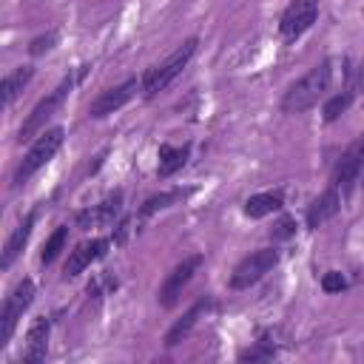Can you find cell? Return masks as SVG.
<instances>
[{
    "instance_id": "1",
    "label": "cell",
    "mask_w": 364,
    "mask_h": 364,
    "mask_svg": "<svg viewBox=\"0 0 364 364\" xmlns=\"http://www.w3.org/2000/svg\"><path fill=\"white\" fill-rule=\"evenodd\" d=\"M338 60H324L321 65L310 68L301 80H296L287 91H284V100H282V111L284 114H301L307 108H313L327 91L330 85L336 82V74H338Z\"/></svg>"
},
{
    "instance_id": "2",
    "label": "cell",
    "mask_w": 364,
    "mask_h": 364,
    "mask_svg": "<svg viewBox=\"0 0 364 364\" xmlns=\"http://www.w3.org/2000/svg\"><path fill=\"white\" fill-rule=\"evenodd\" d=\"M193 54H196V40H185L173 54H168L159 65H154V68L145 74V80H142L145 97H156L159 91H165V88L185 71V65L191 63Z\"/></svg>"
},
{
    "instance_id": "3",
    "label": "cell",
    "mask_w": 364,
    "mask_h": 364,
    "mask_svg": "<svg viewBox=\"0 0 364 364\" xmlns=\"http://www.w3.org/2000/svg\"><path fill=\"white\" fill-rule=\"evenodd\" d=\"M63 139H65V131L63 128H51V131H43L40 136H37V142L28 148V154L23 156V162L17 165V171H14V188H20L23 182H28L57 151H60V145H63Z\"/></svg>"
},
{
    "instance_id": "4",
    "label": "cell",
    "mask_w": 364,
    "mask_h": 364,
    "mask_svg": "<svg viewBox=\"0 0 364 364\" xmlns=\"http://www.w3.org/2000/svg\"><path fill=\"white\" fill-rule=\"evenodd\" d=\"M85 68H88V65H82L74 77H65V80H63V82H60V85H57L46 100H40V102L31 108V114H28V117H26V122L20 125V142H23V139H28V136H34V134H37V131L51 119V114L60 108V102H63V100L68 97V91L74 88V82L85 74Z\"/></svg>"
},
{
    "instance_id": "5",
    "label": "cell",
    "mask_w": 364,
    "mask_h": 364,
    "mask_svg": "<svg viewBox=\"0 0 364 364\" xmlns=\"http://www.w3.org/2000/svg\"><path fill=\"white\" fill-rule=\"evenodd\" d=\"M276 262H279V250H273V247L253 250L250 256H245V259L236 264V270H233V276H230V287H233V290H245V287L256 284L264 273H270V270L276 267Z\"/></svg>"
},
{
    "instance_id": "6",
    "label": "cell",
    "mask_w": 364,
    "mask_h": 364,
    "mask_svg": "<svg viewBox=\"0 0 364 364\" xmlns=\"http://www.w3.org/2000/svg\"><path fill=\"white\" fill-rule=\"evenodd\" d=\"M31 299H34V282H31V279H23V282L11 290V296L6 299V304H3V313H0V347L9 344V338H11L14 327H17V321H20L23 313L28 310Z\"/></svg>"
},
{
    "instance_id": "7",
    "label": "cell",
    "mask_w": 364,
    "mask_h": 364,
    "mask_svg": "<svg viewBox=\"0 0 364 364\" xmlns=\"http://www.w3.org/2000/svg\"><path fill=\"white\" fill-rule=\"evenodd\" d=\"M316 14H318V0H293V3L284 9L282 23H279L282 37H284V40L301 37V34L313 26Z\"/></svg>"
},
{
    "instance_id": "8",
    "label": "cell",
    "mask_w": 364,
    "mask_h": 364,
    "mask_svg": "<svg viewBox=\"0 0 364 364\" xmlns=\"http://www.w3.org/2000/svg\"><path fill=\"white\" fill-rule=\"evenodd\" d=\"M199 264H202V256H199V253H193V256L182 259V262L168 273V279H165V282H162V287H159V301H162V307H173V304L179 301L182 287L193 279V273L199 270Z\"/></svg>"
},
{
    "instance_id": "9",
    "label": "cell",
    "mask_w": 364,
    "mask_h": 364,
    "mask_svg": "<svg viewBox=\"0 0 364 364\" xmlns=\"http://www.w3.org/2000/svg\"><path fill=\"white\" fill-rule=\"evenodd\" d=\"M136 88H139V82H136V80H125V82H119V85H114V88L102 91V94L91 102L88 117L100 119V117H108V114L119 111L125 102H131V100L136 97Z\"/></svg>"
},
{
    "instance_id": "10",
    "label": "cell",
    "mask_w": 364,
    "mask_h": 364,
    "mask_svg": "<svg viewBox=\"0 0 364 364\" xmlns=\"http://www.w3.org/2000/svg\"><path fill=\"white\" fill-rule=\"evenodd\" d=\"M361 165H364V136H361L358 142H353V145L344 151V156L338 159L333 185H336L341 193H347V191L353 188V182L361 176Z\"/></svg>"
},
{
    "instance_id": "11",
    "label": "cell",
    "mask_w": 364,
    "mask_h": 364,
    "mask_svg": "<svg viewBox=\"0 0 364 364\" xmlns=\"http://www.w3.org/2000/svg\"><path fill=\"white\" fill-rule=\"evenodd\" d=\"M122 210V193L117 191L114 196L102 199L100 205H91L88 210H80L77 213V228L88 230V228H100V225H111Z\"/></svg>"
},
{
    "instance_id": "12",
    "label": "cell",
    "mask_w": 364,
    "mask_h": 364,
    "mask_svg": "<svg viewBox=\"0 0 364 364\" xmlns=\"http://www.w3.org/2000/svg\"><path fill=\"white\" fill-rule=\"evenodd\" d=\"M105 247H108V239H91V242L77 245L65 262V276H80L85 267H91V262L105 256Z\"/></svg>"
},
{
    "instance_id": "13",
    "label": "cell",
    "mask_w": 364,
    "mask_h": 364,
    "mask_svg": "<svg viewBox=\"0 0 364 364\" xmlns=\"http://www.w3.org/2000/svg\"><path fill=\"white\" fill-rule=\"evenodd\" d=\"M48 330H51V324H48L46 316H43V318H34V324H31L28 333H26V350H23V361H26V364H37V361L46 358Z\"/></svg>"
},
{
    "instance_id": "14",
    "label": "cell",
    "mask_w": 364,
    "mask_h": 364,
    "mask_svg": "<svg viewBox=\"0 0 364 364\" xmlns=\"http://www.w3.org/2000/svg\"><path fill=\"white\" fill-rule=\"evenodd\" d=\"M338 208H341V193H338V188L333 185V188H327L318 199H313V205L307 208V225H310V228L324 225L327 219H333V216L338 213Z\"/></svg>"
},
{
    "instance_id": "15",
    "label": "cell",
    "mask_w": 364,
    "mask_h": 364,
    "mask_svg": "<svg viewBox=\"0 0 364 364\" xmlns=\"http://www.w3.org/2000/svg\"><path fill=\"white\" fill-rule=\"evenodd\" d=\"M31 228H34V213H28L17 228H14V233L6 239V247H3V259H0V267H9L17 256H20V250L26 247V242H28V236H31Z\"/></svg>"
},
{
    "instance_id": "16",
    "label": "cell",
    "mask_w": 364,
    "mask_h": 364,
    "mask_svg": "<svg viewBox=\"0 0 364 364\" xmlns=\"http://www.w3.org/2000/svg\"><path fill=\"white\" fill-rule=\"evenodd\" d=\"M31 77H34V68H31V65H20V68H14L11 74H6V77H3V85H0L3 102L11 105V102L20 97V91L31 82Z\"/></svg>"
},
{
    "instance_id": "17",
    "label": "cell",
    "mask_w": 364,
    "mask_h": 364,
    "mask_svg": "<svg viewBox=\"0 0 364 364\" xmlns=\"http://www.w3.org/2000/svg\"><path fill=\"white\" fill-rule=\"evenodd\" d=\"M205 307H208V301H205V299H199V301H196V304H193V307H191V310H188V313H185V316H182V318H179V321L165 333V344H168V347L179 344V341L193 330V324H196V318L202 316V310H205Z\"/></svg>"
},
{
    "instance_id": "18",
    "label": "cell",
    "mask_w": 364,
    "mask_h": 364,
    "mask_svg": "<svg viewBox=\"0 0 364 364\" xmlns=\"http://www.w3.org/2000/svg\"><path fill=\"white\" fill-rule=\"evenodd\" d=\"M279 208H282V193L279 191L276 193H256V196H250L245 202V216L262 219V216H267V213H273Z\"/></svg>"
},
{
    "instance_id": "19",
    "label": "cell",
    "mask_w": 364,
    "mask_h": 364,
    "mask_svg": "<svg viewBox=\"0 0 364 364\" xmlns=\"http://www.w3.org/2000/svg\"><path fill=\"white\" fill-rule=\"evenodd\" d=\"M188 159V145L173 148V145H159V176L176 173Z\"/></svg>"
},
{
    "instance_id": "20",
    "label": "cell",
    "mask_w": 364,
    "mask_h": 364,
    "mask_svg": "<svg viewBox=\"0 0 364 364\" xmlns=\"http://www.w3.org/2000/svg\"><path fill=\"white\" fill-rule=\"evenodd\" d=\"M188 193H191L188 188H176V191H165V193H156V196L145 199V205H142V216H151V213H156V210H165V208H171L173 202H182Z\"/></svg>"
},
{
    "instance_id": "21",
    "label": "cell",
    "mask_w": 364,
    "mask_h": 364,
    "mask_svg": "<svg viewBox=\"0 0 364 364\" xmlns=\"http://www.w3.org/2000/svg\"><path fill=\"white\" fill-rule=\"evenodd\" d=\"M65 236H68V228H57V230L46 239L43 253H40V262H43V264H51V262L57 259V253H60V250H63V245H65Z\"/></svg>"
},
{
    "instance_id": "22",
    "label": "cell",
    "mask_w": 364,
    "mask_h": 364,
    "mask_svg": "<svg viewBox=\"0 0 364 364\" xmlns=\"http://www.w3.org/2000/svg\"><path fill=\"white\" fill-rule=\"evenodd\" d=\"M350 102H353V91H341V94H336V97L324 105V119H327V122L338 119V117L350 108Z\"/></svg>"
},
{
    "instance_id": "23",
    "label": "cell",
    "mask_w": 364,
    "mask_h": 364,
    "mask_svg": "<svg viewBox=\"0 0 364 364\" xmlns=\"http://www.w3.org/2000/svg\"><path fill=\"white\" fill-rule=\"evenodd\" d=\"M344 287H347V279H344L338 270H330V273L321 276V290H324V293H338V290H344Z\"/></svg>"
},
{
    "instance_id": "24",
    "label": "cell",
    "mask_w": 364,
    "mask_h": 364,
    "mask_svg": "<svg viewBox=\"0 0 364 364\" xmlns=\"http://www.w3.org/2000/svg\"><path fill=\"white\" fill-rule=\"evenodd\" d=\"M54 43H57V34H54V31H48L46 37H37V40H31L28 51H31V54H43V51H48Z\"/></svg>"
},
{
    "instance_id": "25",
    "label": "cell",
    "mask_w": 364,
    "mask_h": 364,
    "mask_svg": "<svg viewBox=\"0 0 364 364\" xmlns=\"http://www.w3.org/2000/svg\"><path fill=\"white\" fill-rule=\"evenodd\" d=\"M270 233H273V239H284V236H290V233H293V219H290V216L279 219V222H276V228H273Z\"/></svg>"
},
{
    "instance_id": "26",
    "label": "cell",
    "mask_w": 364,
    "mask_h": 364,
    "mask_svg": "<svg viewBox=\"0 0 364 364\" xmlns=\"http://www.w3.org/2000/svg\"><path fill=\"white\" fill-rule=\"evenodd\" d=\"M270 355H273V347H267V341H259L256 350L242 353V358H250V361H256V358H270Z\"/></svg>"
},
{
    "instance_id": "27",
    "label": "cell",
    "mask_w": 364,
    "mask_h": 364,
    "mask_svg": "<svg viewBox=\"0 0 364 364\" xmlns=\"http://www.w3.org/2000/svg\"><path fill=\"white\" fill-rule=\"evenodd\" d=\"M358 88L364 91V63H361V68H358Z\"/></svg>"
},
{
    "instance_id": "28",
    "label": "cell",
    "mask_w": 364,
    "mask_h": 364,
    "mask_svg": "<svg viewBox=\"0 0 364 364\" xmlns=\"http://www.w3.org/2000/svg\"><path fill=\"white\" fill-rule=\"evenodd\" d=\"M361 176H364V165H361Z\"/></svg>"
}]
</instances>
